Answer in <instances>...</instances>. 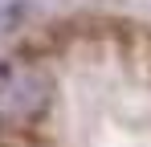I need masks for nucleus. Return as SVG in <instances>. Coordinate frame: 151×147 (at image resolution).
I'll return each instance as SVG.
<instances>
[{
	"label": "nucleus",
	"mask_w": 151,
	"mask_h": 147,
	"mask_svg": "<svg viewBox=\"0 0 151 147\" xmlns=\"http://www.w3.org/2000/svg\"><path fill=\"white\" fill-rule=\"evenodd\" d=\"M0 147H53L41 127H0Z\"/></svg>",
	"instance_id": "obj_2"
},
{
	"label": "nucleus",
	"mask_w": 151,
	"mask_h": 147,
	"mask_svg": "<svg viewBox=\"0 0 151 147\" xmlns=\"http://www.w3.org/2000/svg\"><path fill=\"white\" fill-rule=\"evenodd\" d=\"M131 49L139 53V61H143V70L151 74V37H139V41H135V45H131Z\"/></svg>",
	"instance_id": "obj_3"
},
{
	"label": "nucleus",
	"mask_w": 151,
	"mask_h": 147,
	"mask_svg": "<svg viewBox=\"0 0 151 147\" xmlns=\"http://www.w3.org/2000/svg\"><path fill=\"white\" fill-rule=\"evenodd\" d=\"M53 86L37 66H0V127H41Z\"/></svg>",
	"instance_id": "obj_1"
}]
</instances>
